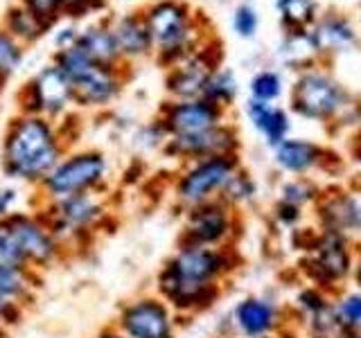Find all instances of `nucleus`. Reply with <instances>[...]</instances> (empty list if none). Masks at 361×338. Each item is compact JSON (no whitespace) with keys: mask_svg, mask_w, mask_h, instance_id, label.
Returning <instances> with one entry per match:
<instances>
[{"mask_svg":"<svg viewBox=\"0 0 361 338\" xmlns=\"http://www.w3.org/2000/svg\"><path fill=\"white\" fill-rule=\"evenodd\" d=\"M61 142L56 138L50 122L37 115H25L9 127L3 144V169L5 174L37 183L48 176L61 161Z\"/></svg>","mask_w":361,"mask_h":338,"instance_id":"1","label":"nucleus"},{"mask_svg":"<svg viewBox=\"0 0 361 338\" xmlns=\"http://www.w3.org/2000/svg\"><path fill=\"white\" fill-rule=\"evenodd\" d=\"M39 212L43 214L50 232L66 255L82 253L86 246L93 244L111 217L106 203L97 196V192L66 196L59 201H45Z\"/></svg>","mask_w":361,"mask_h":338,"instance_id":"2","label":"nucleus"},{"mask_svg":"<svg viewBox=\"0 0 361 338\" xmlns=\"http://www.w3.org/2000/svg\"><path fill=\"white\" fill-rule=\"evenodd\" d=\"M109 176V163L99 151H79L59 161L52 172L41 180L45 201H59L75 194L97 192Z\"/></svg>","mask_w":361,"mask_h":338,"instance_id":"3","label":"nucleus"},{"mask_svg":"<svg viewBox=\"0 0 361 338\" xmlns=\"http://www.w3.org/2000/svg\"><path fill=\"white\" fill-rule=\"evenodd\" d=\"M0 225L11 234V239L16 242L20 255L25 257V262L32 270L43 275V270L52 268L66 257L63 248L54 239L48 223H45L43 214L37 212H20L14 210L0 221Z\"/></svg>","mask_w":361,"mask_h":338,"instance_id":"4","label":"nucleus"},{"mask_svg":"<svg viewBox=\"0 0 361 338\" xmlns=\"http://www.w3.org/2000/svg\"><path fill=\"white\" fill-rule=\"evenodd\" d=\"M113 327L124 338H176V313L156 293H147L124 302Z\"/></svg>","mask_w":361,"mask_h":338,"instance_id":"5","label":"nucleus"},{"mask_svg":"<svg viewBox=\"0 0 361 338\" xmlns=\"http://www.w3.org/2000/svg\"><path fill=\"white\" fill-rule=\"evenodd\" d=\"M233 174H235V165L228 156L199 161L178 176L174 185L176 201L185 210L201 206L206 201H212L217 194H221V189L233 178Z\"/></svg>","mask_w":361,"mask_h":338,"instance_id":"6","label":"nucleus"},{"mask_svg":"<svg viewBox=\"0 0 361 338\" xmlns=\"http://www.w3.org/2000/svg\"><path fill=\"white\" fill-rule=\"evenodd\" d=\"M192 284H217V280L228 270V255L217 246H183L161 266Z\"/></svg>","mask_w":361,"mask_h":338,"instance_id":"7","label":"nucleus"},{"mask_svg":"<svg viewBox=\"0 0 361 338\" xmlns=\"http://www.w3.org/2000/svg\"><path fill=\"white\" fill-rule=\"evenodd\" d=\"M231 232V212L217 199L185 210L178 244L183 246H219Z\"/></svg>","mask_w":361,"mask_h":338,"instance_id":"8","label":"nucleus"},{"mask_svg":"<svg viewBox=\"0 0 361 338\" xmlns=\"http://www.w3.org/2000/svg\"><path fill=\"white\" fill-rule=\"evenodd\" d=\"M217 284H192V282L180 280L165 268L156 275V296L172 307L174 313H195L210 307L217 298Z\"/></svg>","mask_w":361,"mask_h":338,"instance_id":"9","label":"nucleus"},{"mask_svg":"<svg viewBox=\"0 0 361 338\" xmlns=\"http://www.w3.org/2000/svg\"><path fill=\"white\" fill-rule=\"evenodd\" d=\"M217 120L219 111L208 99H185L165 113L163 129L172 138H178V135H195L217 127Z\"/></svg>","mask_w":361,"mask_h":338,"instance_id":"10","label":"nucleus"},{"mask_svg":"<svg viewBox=\"0 0 361 338\" xmlns=\"http://www.w3.org/2000/svg\"><path fill=\"white\" fill-rule=\"evenodd\" d=\"M233 146V138L226 129L212 127L208 131H201L195 135H178L172 138L167 144V151L176 158H197V161H206V158L226 156Z\"/></svg>","mask_w":361,"mask_h":338,"instance_id":"11","label":"nucleus"},{"mask_svg":"<svg viewBox=\"0 0 361 338\" xmlns=\"http://www.w3.org/2000/svg\"><path fill=\"white\" fill-rule=\"evenodd\" d=\"M68 101H73V86L61 68H48L32 86V106L45 115L61 113Z\"/></svg>","mask_w":361,"mask_h":338,"instance_id":"12","label":"nucleus"},{"mask_svg":"<svg viewBox=\"0 0 361 338\" xmlns=\"http://www.w3.org/2000/svg\"><path fill=\"white\" fill-rule=\"evenodd\" d=\"M73 86V99L82 106H102L111 101L116 95V82L113 77L97 63L86 65L82 73L71 77Z\"/></svg>","mask_w":361,"mask_h":338,"instance_id":"13","label":"nucleus"},{"mask_svg":"<svg viewBox=\"0 0 361 338\" xmlns=\"http://www.w3.org/2000/svg\"><path fill=\"white\" fill-rule=\"evenodd\" d=\"M336 106V90L323 77H307L296 88V108L302 115L321 118Z\"/></svg>","mask_w":361,"mask_h":338,"instance_id":"14","label":"nucleus"},{"mask_svg":"<svg viewBox=\"0 0 361 338\" xmlns=\"http://www.w3.org/2000/svg\"><path fill=\"white\" fill-rule=\"evenodd\" d=\"M43 282V275L25 266H7L0 264V296L11 298L30 307Z\"/></svg>","mask_w":361,"mask_h":338,"instance_id":"15","label":"nucleus"},{"mask_svg":"<svg viewBox=\"0 0 361 338\" xmlns=\"http://www.w3.org/2000/svg\"><path fill=\"white\" fill-rule=\"evenodd\" d=\"M235 323L240 332L248 338H262L271 332L276 323V309L274 304L259 298H246L237 304L235 309Z\"/></svg>","mask_w":361,"mask_h":338,"instance_id":"16","label":"nucleus"},{"mask_svg":"<svg viewBox=\"0 0 361 338\" xmlns=\"http://www.w3.org/2000/svg\"><path fill=\"white\" fill-rule=\"evenodd\" d=\"M183 30H185V18L183 11L176 5H158L152 16H149V32L152 37L163 43V45H176L180 39H183Z\"/></svg>","mask_w":361,"mask_h":338,"instance_id":"17","label":"nucleus"},{"mask_svg":"<svg viewBox=\"0 0 361 338\" xmlns=\"http://www.w3.org/2000/svg\"><path fill=\"white\" fill-rule=\"evenodd\" d=\"M248 115H251V120L255 122V127L267 135L269 142H274V144L282 142V138H285V133H287L285 113L267 106L264 101H251Z\"/></svg>","mask_w":361,"mask_h":338,"instance_id":"18","label":"nucleus"},{"mask_svg":"<svg viewBox=\"0 0 361 338\" xmlns=\"http://www.w3.org/2000/svg\"><path fill=\"white\" fill-rule=\"evenodd\" d=\"M208 84V75L201 65H185L169 79V88L172 93L183 97V99H192L203 93V88Z\"/></svg>","mask_w":361,"mask_h":338,"instance_id":"19","label":"nucleus"},{"mask_svg":"<svg viewBox=\"0 0 361 338\" xmlns=\"http://www.w3.org/2000/svg\"><path fill=\"white\" fill-rule=\"evenodd\" d=\"M278 163L285 167V169H291V172H300V169L310 167L316 158V149L307 142H296V140H289V142H280L278 146Z\"/></svg>","mask_w":361,"mask_h":338,"instance_id":"20","label":"nucleus"},{"mask_svg":"<svg viewBox=\"0 0 361 338\" xmlns=\"http://www.w3.org/2000/svg\"><path fill=\"white\" fill-rule=\"evenodd\" d=\"M316 266H319L323 270V275L330 280L343 275L348 268V255H345L343 244L338 239H327L319 251V257H316Z\"/></svg>","mask_w":361,"mask_h":338,"instance_id":"21","label":"nucleus"},{"mask_svg":"<svg viewBox=\"0 0 361 338\" xmlns=\"http://www.w3.org/2000/svg\"><path fill=\"white\" fill-rule=\"evenodd\" d=\"M90 61H95L97 65H104L106 61H111V56L116 54V43H113L111 37L102 32H90L82 39V45H79Z\"/></svg>","mask_w":361,"mask_h":338,"instance_id":"22","label":"nucleus"},{"mask_svg":"<svg viewBox=\"0 0 361 338\" xmlns=\"http://www.w3.org/2000/svg\"><path fill=\"white\" fill-rule=\"evenodd\" d=\"M116 41L118 45L124 50V52H142L147 48V43H149V37H147V32L142 30L140 23L135 20H122L120 27L116 32Z\"/></svg>","mask_w":361,"mask_h":338,"instance_id":"23","label":"nucleus"},{"mask_svg":"<svg viewBox=\"0 0 361 338\" xmlns=\"http://www.w3.org/2000/svg\"><path fill=\"white\" fill-rule=\"evenodd\" d=\"M350 39H353V32L343 23H325L316 34L321 48H341V45L350 43Z\"/></svg>","mask_w":361,"mask_h":338,"instance_id":"24","label":"nucleus"},{"mask_svg":"<svg viewBox=\"0 0 361 338\" xmlns=\"http://www.w3.org/2000/svg\"><path fill=\"white\" fill-rule=\"evenodd\" d=\"M25 311H27L25 304L0 296V327H3V330L11 332L14 327H18L20 320H23V315H25Z\"/></svg>","mask_w":361,"mask_h":338,"instance_id":"25","label":"nucleus"},{"mask_svg":"<svg viewBox=\"0 0 361 338\" xmlns=\"http://www.w3.org/2000/svg\"><path fill=\"white\" fill-rule=\"evenodd\" d=\"M0 264H7V266H25V268H30L27 262H25V257L20 255L16 242L11 239V234L3 228V225H0Z\"/></svg>","mask_w":361,"mask_h":338,"instance_id":"26","label":"nucleus"},{"mask_svg":"<svg viewBox=\"0 0 361 338\" xmlns=\"http://www.w3.org/2000/svg\"><path fill=\"white\" fill-rule=\"evenodd\" d=\"M203 93H206L210 104H214V101H219V99H231L233 93H235V84H233V79L228 75H219L214 79H208Z\"/></svg>","mask_w":361,"mask_h":338,"instance_id":"27","label":"nucleus"},{"mask_svg":"<svg viewBox=\"0 0 361 338\" xmlns=\"http://www.w3.org/2000/svg\"><path fill=\"white\" fill-rule=\"evenodd\" d=\"M278 93H280V82H278L276 75L264 73V75L255 77V82H253L255 101H269V99H274Z\"/></svg>","mask_w":361,"mask_h":338,"instance_id":"28","label":"nucleus"},{"mask_svg":"<svg viewBox=\"0 0 361 338\" xmlns=\"http://www.w3.org/2000/svg\"><path fill=\"white\" fill-rule=\"evenodd\" d=\"M280 9L289 20L305 23L312 16V0H280Z\"/></svg>","mask_w":361,"mask_h":338,"instance_id":"29","label":"nucleus"},{"mask_svg":"<svg viewBox=\"0 0 361 338\" xmlns=\"http://www.w3.org/2000/svg\"><path fill=\"white\" fill-rule=\"evenodd\" d=\"M336 217H338V223L353 225V228H361V199H353V201L341 203Z\"/></svg>","mask_w":361,"mask_h":338,"instance_id":"30","label":"nucleus"},{"mask_svg":"<svg viewBox=\"0 0 361 338\" xmlns=\"http://www.w3.org/2000/svg\"><path fill=\"white\" fill-rule=\"evenodd\" d=\"M341 323L350 327H361V296H353L341 304Z\"/></svg>","mask_w":361,"mask_h":338,"instance_id":"31","label":"nucleus"},{"mask_svg":"<svg viewBox=\"0 0 361 338\" xmlns=\"http://www.w3.org/2000/svg\"><path fill=\"white\" fill-rule=\"evenodd\" d=\"M18 63V50L0 34V73L14 70Z\"/></svg>","mask_w":361,"mask_h":338,"instance_id":"32","label":"nucleus"},{"mask_svg":"<svg viewBox=\"0 0 361 338\" xmlns=\"http://www.w3.org/2000/svg\"><path fill=\"white\" fill-rule=\"evenodd\" d=\"M235 30L242 34V37H248V34L255 32V14L253 9L242 7L240 11L235 14Z\"/></svg>","mask_w":361,"mask_h":338,"instance_id":"33","label":"nucleus"},{"mask_svg":"<svg viewBox=\"0 0 361 338\" xmlns=\"http://www.w3.org/2000/svg\"><path fill=\"white\" fill-rule=\"evenodd\" d=\"M16 201H18V192L14 187H0V221L14 212Z\"/></svg>","mask_w":361,"mask_h":338,"instance_id":"34","label":"nucleus"},{"mask_svg":"<svg viewBox=\"0 0 361 338\" xmlns=\"http://www.w3.org/2000/svg\"><path fill=\"white\" fill-rule=\"evenodd\" d=\"M27 5L32 9V16H37V18H50L54 14L56 0H27Z\"/></svg>","mask_w":361,"mask_h":338,"instance_id":"35","label":"nucleus"},{"mask_svg":"<svg viewBox=\"0 0 361 338\" xmlns=\"http://www.w3.org/2000/svg\"><path fill=\"white\" fill-rule=\"evenodd\" d=\"M95 338H124V336H122L113 325H109V327H104V330H99V332L95 334Z\"/></svg>","mask_w":361,"mask_h":338,"instance_id":"36","label":"nucleus"},{"mask_svg":"<svg viewBox=\"0 0 361 338\" xmlns=\"http://www.w3.org/2000/svg\"><path fill=\"white\" fill-rule=\"evenodd\" d=\"M9 336V332L7 330H3V327H0V338H7Z\"/></svg>","mask_w":361,"mask_h":338,"instance_id":"37","label":"nucleus"},{"mask_svg":"<svg viewBox=\"0 0 361 338\" xmlns=\"http://www.w3.org/2000/svg\"><path fill=\"white\" fill-rule=\"evenodd\" d=\"M66 3H79V0H66Z\"/></svg>","mask_w":361,"mask_h":338,"instance_id":"38","label":"nucleus"},{"mask_svg":"<svg viewBox=\"0 0 361 338\" xmlns=\"http://www.w3.org/2000/svg\"><path fill=\"white\" fill-rule=\"evenodd\" d=\"M359 282H361V266H359Z\"/></svg>","mask_w":361,"mask_h":338,"instance_id":"39","label":"nucleus"},{"mask_svg":"<svg viewBox=\"0 0 361 338\" xmlns=\"http://www.w3.org/2000/svg\"><path fill=\"white\" fill-rule=\"evenodd\" d=\"M0 79H3V73H0Z\"/></svg>","mask_w":361,"mask_h":338,"instance_id":"40","label":"nucleus"}]
</instances>
